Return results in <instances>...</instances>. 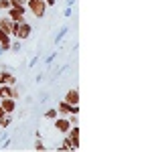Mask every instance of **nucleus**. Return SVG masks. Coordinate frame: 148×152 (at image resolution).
<instances>
[{
  "mask_svg": "<svg viewBox=\"0 0 148 152\" xmlns=\"http://www.w3.org/2000/svg\"><path fill=\"white\" fill-rule=\"evenodd\" d=\"M31 35H33V26L26 23V20H18V23H14V33H12V39L26 41Z\"/></svg>",
  "mask_w": 148,
  "mask_h": 152,
  "instance_id": "f257e3e1",
  "label": "nucleus"
},
{
  "mask_svg": "<svg viewBox=\"0 0 148 152\" xmlns=\"http://www.w3.org/2000/svg\"><path fill=\"white\" fill-rule=\"evenodd\" d=\"M26 10L31 12V14H34L37 18H43L45 16V12H47V4H45V0H26Z\"/></svg>",
  "mask_w": 148,
  "mask_h": 152,
  "instance_id": "f03ea898",
  "label": "nucleus"
},
{
  "mask_svg": "<svg viewBox=\"0 0 148 152\" xmlns=\"http://www.w3.org/2000/svg\"><path fill=\"white\" fill-rule=\"evenodd\" d=\"M57 112H59V116H71V114H79V105H71L67 104L65 99H61L57 105Z\"/></svg>",
  "mask_w": 148,
  "mask_h": 152,
  "instance_id": "7ed1b4c3",
  "label": "nucleus"
},
{
  "mask_svg": "<svg viewBox=\"0 0 148 152\" xmlns=\"http://www.w3.org/2000/svg\"><path fill=\"white\" fill-rule=\"evenodd\" d=\"M53 126H55V130H57L59 134H67L69 128H71V122H69L67 116H57L53 120Z\"/></svg>",
  "mask_w": 148,
  "mask_h": 152,
  "instance_id": "20e7f679",
  "label": "nucleus"
},
{
  "mask_svg": "<svg viewBox=\"0 0 148 152\" xmlns=\"http://www.w3.org/2000/svg\"><path fill=\"white\" fill-rule=\"evenodd\" d=\"M65 136H67L69 142H71V148L77 150V148H79V126H71Z\"/></svg>",
  "mask_w": 148,
  "mask_h": 152,
  "instance_id": "39448f33",
  "label": "nucleus"
},
{
  "mask_svg": "<svg viewBox=\"0 0 148 152\" xmlns=\"http://www.w3.org/2000/svg\"><path fill=\"white\" fill-rule=\"evenodd\" d=\"M24 12H26V8H14V6H10L8 10H4V14H6L10 20L18 23V20H24Z\"/></svg>",
  "mask_w": 148,
  "mask_h": 152,
  "instance_id": "423d86ee",
  "label": "nucleus"
},
{
  "mask_svg": "<svg viewBox=\"0 0 148 152\" xmlns=\"http://www.w3.org/2000/svg\"><path fill=\"white\" fill-rule=\"evenodd\" d=\"M0 28L12 37V33H14V20H10L6 14H0Z\"/></svg>",
  "mask_w": 148,
  "mask_h": 152,
  "instance_id": "0eeeda50",
  "label": "nucleus"
},
{
  "mask_svg": "<svg viewBox=\"0 0 148 152\" xmlns=\"http://www.w3.org/2000/svg\"><path fill=\"white\" fill-rule=\"evenodd\" d=\"M0 107H2L6 114H14V110H16V99H12V97H2V99H0Z\"/></svg>",
  "mask_w": 148,
  "mask_h": 152,
  "instance_id": "6e6552de",
  "label": "nucleus"
},
{
  "mask_svg": "<svg viewBox=\"0 0 148 152\" xmlns=\"http://www.w3.org/2000/svg\"><path fill=\"white\" fill-rule=\"evenodd\" d=\"M63 99H65L67 104H71V105H79V91H77V89H69Z\"/></svg>",
  "mask_w": 148,
  "mask_h": 152,
  "instance_id": "1a4fd4ad",
  "label": "nucleus"
},
{
  "mask_svg": "<svg viewBox=\"0 0 148 152\" xmlns=\"http://www.w3.org/2000/svg\"><path fill=\"white\" fill-rule=\"evenodd\" d=\"M10 124H12V114H4V116L0 118V130L10 128Z\"/></svg>",
  "mask_w": 148,
  "mask_h": 152,
  "instance_id": "9d476101",
  "label": "nucleus"
},
{
  "mask_svg": "<svg viewBox=\"0 0 148 152\" xmlns=\"http://www.w3.org/2000/svg\"><path fill=\"white\" fill-rule=\"evenodd\" d=\"M67 33H69V26H61V28H59V33H57V37H55V45H59Z\"/></svg>",
  "mask_w": 148,
  "mask_h": 152,
  "instance_id": "9b49d317",
  "label": "nucleus"
},
{
  "mask_svg": "<svg viewBox=\"0 0 148 152\" xmlns=\"http://www.w3.org/2000/svg\"><path fill=\"white\" fill-rule=\"evenodd\" d=\"M10 87H12V85L0 83V99H2V97H10Z\"/></svg>",
  "mask_w": 148,
  "mask_h": 152,
  "instance_id": "f8f14e48",
  "label": "nucleus"
},
{
  "mask_svg": "<svg viewBox=\"0 0 148 152\" xmlns=\"http://www.w3.org/2000/svg\"><path fill=\"white\" fill-rule=\"evenodd\" d=\"M59 116V112H57V107H49L45 112V120H55V118Z\"/></svg>",
  "mask_w": 148,
  "mask_h": 152,
  "instance_id": "ddd939ff",
  "label": "nucleus"
},
{
  "mask_svg": "<svg viewBox=\"0 0 148 152\" xmlns=\"http://www.w3.org/2000/svg\"><path fill=\"white\" fill-rule=\"evenodd\" d=\"M23 41L21 39H14V41H10V51H14V53H18L21 49H23V45H21Z\"/></svg>",
  "mask_w": 148,
  "mask_h": 152,
  "instance_id": "4468645a",
  "label": "nucleus"
},
{
  "mask_svg": "<svg viewBox=\"0 0 148 152\" xmlns=\"http://www.w3.org/2000/svg\"><path fill=\"white\" fill-rule=\"evenodd\" d=\"M10 8V0H0V10H8Z\"/></svg>",
  "mask_w": 148,
  "mask_h": 152,
  "instance_id": "2eb2a0df",
  "label": "nucleus"
},
{
  "mask_svg": "<svg viewBox=\"0 0 148 152\" xmlns=\"http://www.w3.org/2000/svg\"><path fill=\"white\" fill-rule=\"evenodd\" d=\"M34 150H47V146L41 140H37V142H34Z\"/></svg>",
  "mask_w": 148,
  "mask_h": 152,
  "instance_id": "dca6fc26",
  "label": "nucleus"
},
{
  "mask_svg": "<svg viewBox=\"0 0 148 152\" xmlns=\"http://www.w3.org/2000/svg\"><path fill=\"white\" fill-rule=\"evenodd\" d=\"M55 59H57V53H53V55H49V57L45 59V63H47V65H51V63H55Z\"/></svg>",
  "mask_w": 148,
  "mask_h": 152,
  "instance_id": "f3484780",
  "label": "nucleus"
},
{
  "mask_svg": "<svg viewBox=\"0 0 148 152\" xmlns=\"http://www.w3.org/2000/svg\"><path fill=\"white\" fill-rule=\"evenodd\" d=\"M47 99H49V94H41V95H39V99H37V102H41V104H43V102H47Z\"/></svg>",
  "mask_w": 148,
  "mask_h": 152,
  "instance_id": "a211bd4d",
  "label": "nucleus"
},
{
  "mask_svg": "<svg viewBox=\"0 0 148 152\" xmlns=\"http://www.w3.org/2000/svg\"><path fill=\"white\" fill-rule=\"evenodd\" d=\"M63 14H65V16H71V14H73V10H71V6H67V8H65V10H63Z\"/></svg>",
  "mask_w": 148,
  "mask_h": 152,
  "instance_id": "6ab92c4d",
  "label": "nucleus"
},
{
  "mask_svg": "<svg viewBox=\"0 0 148 152\" xmlns=\"http://www.w3.org/2000/svg\"><path fill=\"white\" fill-rule=\"evenodd\" d=\"M75 4V0H67V6H73Z\"/></svg>",
  "mask_w": 148,
  "mask_h": 152,
  "instance_id": "aec40b11",
  "label": "nucleus"
},
{
  "mask_svg": "<svg viewBox=\"0 0 148 152\" xmlns=\"http://www.w3.org/2000/svg\"><path fill=\"white\" fill-rule=\"evenodd\" d=\"M4 114H6V112H4V110H2V107H0V118L4 116Z\"/></svg>",
  "mask_w": 148,
  "mask_h": 152,
  "instance_id": "412c9836",
  "label": "nucleus"
},
{
  "mask_svg": "<svg viewBox=\"0 0 148 152\" xmlns=\"http://www.w3.org/2000/svg\"><path fill=\"white\" fill-rule=\"evenodd\" d=\"M2 53H4V51H2V49H0V55H2Z\"/></svg>",
  "mask_w": 148,
  "mask_h": 152,
  "instance_id": "4be33fe9",
  "label": "nucleus"
}]
</instances>
